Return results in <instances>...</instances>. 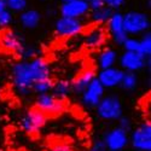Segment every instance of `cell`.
Masks as SVG:
<instances>
[{"instance_id":"cell-1","label":"cell","mask_w":151,"mask_h":151,"mask_svg":"<svg viewBox=\"0 0 151 151\" xmlns=\"http://www.w3.org/2000/svg\"><path fill=\"white\" fill-rule=\"evenodd\" d=\"M11 79L15 90L18 94L28 96L32 92L33 85L35 82V78L32 71L29 60L22 59L15 63L11 69Z\"/></svg>"},{"instance_id":"cell-2","label":"cell","mask_w":151,"mask_h":151,"mask_svg":"<svg viewBox=\"0 0 151 151\" xmlns=\"http://www.w3.org/2000/svg\"><path fill=\"white\" fill-rule=\"evenodd\" d=\"M94 109L97 116L104 121H119L123 115L122 102L115 94L104 96Z\"/></svg>"},{"instance_id":"cell-3","label":"cell","mask_w":151,"mask_h":151,"mask_svg":"<svg viewBox=\"0 0 151 151\" xmlns=\"http://www.w3.org/2000/svg\"><path fill=\"white\" fill-rule=\"evenodd\" d=\"M123 17V26L126 33L132 36L143 35L150 29V18L145 12L142 11H128L126 12Z\"/></svg>"},{"instance_id":"cell-4","label":"cell","mask_w":151,"mask_h":151,"mask_svg":"<svg viewBox=\"0 0 151 151\" xmlns=\"http://www.w3.org/2000/svg\"><path fill=\"white\" fill-rule=\"evenodd\" d=\"M129 144L134 151H151V123L138 124L129 134Z\"/></svg>"},{"instance_id":"cell-5","label":"cell","mask_w":151,"mask_h":151,"mask_svg":"<svg viewBox=\"0 0 151 151\" xmlns=\"http://www.w3.org/2000/svg\"><path fill=\"white\" fill-rule=\"evenodd\" d=\"M47 122V115L41 112L35 106L24 112V115L21 117V128L27 134H36L39 133Z\"/></svg>"},{"instance_id":"cell-6","label":"cell","mask_w":151,"mask_h":151,"mask_svg":"<svg viewBox=\"0 0 151 151\" xmlns=\"http://www.w3.org/2000/svg\"><path fill=\"white\" fill-rule=\"evenodd\" d=\"M85 29V24L79 18L59 17L55 23V33L62 39H70V37L80 35Z\"/></svg>"},{"instance_id":"cell-7","label":"cell","mask_w":151,"mask_h":151,"mask_svg":"<svg viewBox=\"0 0 151 151\" xmlns=\"http://www.w3.org/2000/svg\"><path fill=\"white\" fill-rule=\"evenodd\" d=\"M117 60L120 64V69H122L123 71L138 73L145 67L150 69V57H145L139 52L124 51Z\"/></svg>"},{"instance_id":"cell-8","label":"cell","mask_w":151,"mask_h":151,"mask_svg":"<svg viewBox=\"0 0 151 151\" xmlns=\"http://www.w3.org/2000/svg\"><path fill=\"white\" fill-rule=\"evenodd\" d=\"M35 108L39 109L45 115H58L63 112L67 108L64 100L55 97L51 92L37 94L35 100Z\"/></svg>"},{"instance_id":"cell-9","label":"cell","mask_w":151,"mask_h":151,"mask_svg":"<svg viewBox=\"0 0 151 151\" xmlns=\"http://www.w3.org/2000/svg\"><path fill=\"white\" fill-rule=\"evenodd\" d=\"M26 45L27 44L24 42L23 37L15 30L7 28L3 29V32L0 33V48L4 52L21 56Z\"/></svg>"},{"instance_id":"cell-10","label":"cell","mask_w":151,"mask_h":151,"mask_svg":"<svg viewBox=\"0 0 151 151\" xmlns=\"http://www.w3.org/2000/svg\"><path fill=\"white\" fill-rule=\"evenodd\" d=\"M103 142L109 151H122L129 145V132L116 126L104 134Z\"/></svg>"},{"instance_id":"cell-11","label":"cell","mask_w":151,"mask_h":151,"mask_svg":"<svg viewBox=\"0 0 151 151\" xmlns=\"http://www.w3.org/2000/svg\"><path fill=\"white\" fill-rule=\"evenodd\" d=\"M90 5L86 0H70L67 3H62L59 7V12L62 17L69 18H79L87 16L90 14Z\"/></svg>"},{"instance_id":"cell-12","label":"cell","mask_w":151,"mask_h":151,"mask_svg":"<svg viewBox=\"0 0 151 151\" xmlns=\"http://www.w3.org/2000/svg\"><path fill=\"white\" fill-rule=\"evenodd\" d=\"M80 96H81V103L85 106L96 108L98 103L102 100V98L105 96V88L96 76V79H93V81L87 86V88Z\"/></svg>"},{"instance_id":"cell-13","label":"cell","mask_w":151,"mask_h":151,"mask_svg":"<svg viewBox=\"0 0 151 151\" xmlns=\"http://www.w3.org/2000/svg\"><path fill=\"white\" fill-rule=\"evenodd\" d=\"M106 26H108L109 35L111 36L112 41H114L116 45H122L123 41L128 37V34L124 30L122 14H120V12H117V11L112 12L111 17L106 22Z\"/></svg>"},{"instance_id":"cell-14","label":"cell","mask_w":151,"mask_h":151,"mask_svg":"<svg viewBox=\"0 0 151 151\" xmlns=\"http://www.w3.org/2000/svg\"><path fill=\"white\" fill-rule=\"evenodd\" d=\"M123 74L124 71L122 69L117 67H111L108 69H100L97 74V79L105 90H112L120 87Z\"/></svg>"},{"instance_id":"cell-15","label":"cell","mask_w":151,"mask_h":151,"mask_svg":"<svg viewBox=\"0 0 151 151\" xmlns=\"http://www.w3.org/2000/svg\"><path fill=\"white\" fill-rule=\"evenodd\" d=\"M106 40H108V33L100 26H96L91 28L83 36V44L90 50L102 48L105 45Z\"/></svg>"},{"instance_id":"cell-16","label":"cell","mask_w":151,"mask_h":151,"mask_svg":"<svg viewBox=\"0 0 151 151\" xmlns=\"http://www.w3.org/2000/svg\"><path fill=\"white\" fill-rule=\"evenodd\" d=\"M96 76H97L96 71L91 68L81 71L71 82V91L76 94H81L87 88V86L93 81V79H96Z\"/></svg>"},{"instance_id":"cell-17","label":"cell","mask_w":151,"mask_h":151,"mask_svg":"<svg viewBox=\"0 0 151 151\" xmlns=\"http://www.w3.org/2000/svg\"><path fill=\"white\" fill-rule=\"evenodd\" d=\"M41 22V14L36 9H26L19 14V23L26 29H35Z\"/></svg>"},{"instance_id":"cell-18","label":"cell","mask_w":151,"mask_h":151,"mask_svg":"<svg viewBox=\"0 0 151 151\" xmlns=\"http://www.w3.org/2000/svg\"><path fill=\"white\" fill-rule=\"evenodd\" d=\"M117 59H119V56L115 50L110 47H105L98 53L97 65L99 67V69H108L111 67H115Z\"/></svg>"},{"instance_id":"cell-19","label":"cell","mask_w":151,"mask_h":151,"mask_svg":"<svg viewBox=\"0 0 151 151\" xmlns=\"http://www.w3.org/2000/svg\"><path fill=\"white\" fill-rule=\"evenodd\" d=\"M71 92H73L71 91V82L65 80V79H60V80L56 81L53 83L52 91H51V93L55 97H57L62 100H65Z\"/></svg>"},{"instance_id":"cell-20","label":"cell","mask_w":151,"mask_h":151,"mask_svg":"<svg viewBox=\"0 0 151 151\" xmlns=\"http://www.w3.org/2000/svg\"><path fill=\"white\" fill-rule=\"evenodd\" d=\"M112 10H110L109 7L106 6H103V7H99V9H96V10H91L90 11V16H91V21L97 24V26H102V24H106V22L109 21V18L111 17L112 15Z\"/></svg>"},{"instance_id":"cell-21","label":"cell","mask_w":151,"mask_h":151,"mask_svg":"<svg viewBox=\"0 0 151 151\" xmlns=\"http://www.w3.org/2000/svg\"><path fill=\"white\" fill-rule=\"evenodd\" d=\"M138 75L137 73H129V71H124L123 78L121 81V87L124 91H134L138 86Z\"/></svg>"},{"instance_id":"cell-22","label":"cell","mask_w":151,"mask_h":151,"mask_svg":"<svg viewBox=\"0 0 151 151\" xmlns=\"http://www.w3.org/2000/svg\"><path fill=\"white\" fill-rule=\"evenodd\" d=\"M55 81L51 78H46L39 81H35L33 85V88L32 91L35 92L36 94H44V93H50L52 91V87H53Z\"/></svg>"},{"instance_id":"cell-23","label":"cell","mask_w":151,"mask_h":151,"mask_svg":"<svg viewBox=\"0 0 151 151\" xmlns=\"http://www.w3.org/2000/svg\"><path fill=\"white\" fill-rule=\"evenodd\" d=\"M139 53L145 57H150L151 55V34L149 32L144 33L139 39Z\"/></svg>"},{"instance_id":"cell-24","label":"cell","mask_w":151,"mask_h":151,"mask_svg":"<svg viewBox=\"0 0 151 151\" xmlns=\"http://www.w3.org/2000/svg\"><path fill=\"white\" fill-rule=\"evenodd\" d=\"M6 7L11 12H23L26 9H28V1L27 0H5Z\"/></svg>"},{"instance_id":"cell-25","label":"cell","mask_w":151,"mask_h":151,"mask_svg":"<svg viewBox=\"0 0 151 151\" xmlns=\"http://www.w3.org/2000/svg\"><path fill=\"white\" fill-rule=\"evenodd\" d=\"M124 51L128 52H139V39L135 36H128L127 39L123 41V44L121 45Z\"/></svg>"},{"instance_id":"cell-26","label":"cell","mask_w":151,"mask_h":151,"mask_svg":"<svg viewBox=\"0 0 151 151\" xmlns=\"http://www.w3.org/2000/svg\"><path fill=\"white\" fill-rule=\"evenodd\" d=\"M12 21H14V15L10 10L6 9L0 14V29H7L11 26Z\"/></svg>"},{"instance_id":"cell-27","label":"cell","mask_w":151,"mask_h":151,"mask_svg":"<svg viewBox=\"0 0 151 151\" xmlns=\"http://www.w3.org/2000/svg\"><path fill=\"white\" fill-rule=\"evenodd\" d=\"M36 56H37L36 48H35L34 46L26 45V46H24V48H23V51H22V53H21L19 57H22L24 60H29V59H32V58H34V57H36Z\"/></svg>"},{"instance_id":"cell-28","label":"cell","mask_w":151,"mask_h":151,"mask_svg":"<svg viewBox=\"0 0 151 151\" xmlns=\"http://www.w3.org/2000/svg\"><path fill=\"white\" fill-rule=\"evenodd\" d=\"M126 3V0H104V4L106 7H109L112 11H117L121 9Z\"/></svg>"},{"instance_id":"cell-29","label":"cell","mask_w":151,"mask_h":151,"mask_svg":"<svg viewBox=\"0 0 151 151\" xmlns=\"http://www.w3.org/2000/svg\"><path fill=\"white\" fill-rule=\"evenodd\" d=\"M47 151H74V149L65 143H56L50 146Z\"/></svg>"},{"instance_id":"cell-30","label":"cell","mask_w":151,"mask_h":151,"mask_svg":"<svg viewBox=\"0 0 151 151\" xmlns=\"http://www.w3.org/2000/svg\"><path fill=\"white\" fill-rule=\"evenodd\" d=\"M119 127L124 129V131H127V132H131V129H132V122H131V120L128 117L122 116V117L119 119Z\"/></svg>"},{"instance_id":"cell-31","label":"cell","mask_w":151,"mask_h":151,"mask_svg":"<svg viewBox=\"0 0 151 151\" xmlns=\"http://www.w3.org/2000/svg\"><path fill=\"white\" fill-rule=\"evenodd\" d=\"M90 151H106V146L103 142V139H98V140H94L91 145V149Z\"/></svg>"},{"instance_id":"cell-32","label":"cell","mask_w":151,"mask_h":151,"mask_svg":"<svg viewBox=\"0 0 151 151\" xmlns=\"http://www.w3.org/2000/svg\"><path fill=\"white\" fill-rule=\"evenodd\" d=\"M86 1L88 3L91 10H96V9H99V7L105 6L104 0H86Z\"/></svg>"},{"instance_id":"cell-33","label":"cell","mask_w":151,"mask_h":151,"mask_svg":"<svg viewBox=\"0 0 151 151\" xmlns=\"http://www.w3.org/2000/svg\"><path fill=\"white\" fill-rule=\"evenodd\" d=\"M7 7H6V1L5 0H0V14H1L3 11H5Z\"/></svg>"},{"instance_id":"cell-34","label":"cell","mask_w":151,"mask_h":151,"mask_svg":"<svg viewBox=\"0 0 151 151\" xmlns=\"http://www.w3.org/2000/svg\"><path fill=\"white\" fill-rule=\"evenodd\" d=\"M62 3H67V1H70V0H60Z\"/></svg>"},{"instance_id":"cell-35","label":"cell","mask_w":151,"mask_h":151,"mask_svg":"<svg viewBox=\"0 0 151 151\" xmlns=\"http://www.w3.org/2000/svg\"><path fill=\"white\" fill-rule=\"evenodd\" d=\"M41 1H47V0H41Z\"/></svg>"},{"instance_id":"cell-36","label":"cell","mask_w":151,"mask_h":151,"mask_svg":"<svg viewBox=\"0 0 151 151\" xmlns=\"http://www.w3.org/2000/svg\"><path fill=\"white\" fill-rule=\"evenodd\" d=\"M106 151H109V150H106Z\"/></svg>"}]
</instances>
